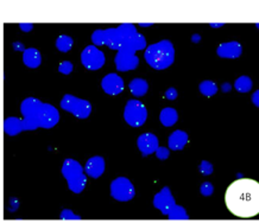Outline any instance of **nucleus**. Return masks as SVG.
Returning <instances> with one entry per match:
<instances>
[{
    "label": "nucleus",
    "mask_w": 259,
    "mask_h": 223,
    "mask_svg": "<svg viewBox=\"0 0 259 223\" xmlns=\"http://www.w3.org/2000/svg\"><path fill=\"white\" fill-rule=\"evenodd\" d=\"M227 209L241 218H251L259 214V183L250 178L234 181L225 196Z\"/></svg>",
    "instance_id": "obj_1"
},
{
    "label": "nucleus",
    "mask_w": 259,
    "mask_h": 223,
    "mask_svg": "<svg viewBox=\"0 0 259 223\" xmlns=\"http://www.w3.org/2000/svg\"><path fill=\"white\" fill-rule=\"evenodd\" d=\"M136 33L137 31L134 25L122 24L117 29L97 30L92 35V40L97 45H107L111 49L119 50Z\"/></svg>",
    "instance_id": "obj_2"
},
{
    "label": "nucleus",
    "mask_w": 259,
    "mask_h": 223,
    "mask_svg": "<svg viewBox=\"0 0 259 223\" xmlns=\"http://www.w3.org/2000/svg\"><path fill=\"white\" fill-rule=\"evenodd\" d=\"M172 44L169 40H161V42L150 45L145 51V60L153 69L163 70L170 67L174 62Z\"/></svg>",
    "instance_id": "obj_3"
},
{
    "label": "nucleus",
    "mask_w": 259,
    "mask_h": 223,
    "mask_svg": "<svg viewBox=\"0 0 259 223\" xmlns=\"http://www.w3.org/2000/svg\"><path fill=\"white\" fill-rule=\"evenodd\" d=\"M62 174L68 181V187L75 194H80L86 187V176L83 169L74 159L64 160L62 166Z\"/></svg>",
    "instance_id": "obj_4"
},
{
    "label": "nucleus",
    "mask_w": 259,
    "mask_h": 223,
    "mask_svg": "<svg viewBox=\"0 0 259 223\" xmlns=\"http://www.w3.org/2000/svg\"><path fill=\"white\" fill-rule=\"evenodd\" d=\"M40 106H42V102L39 100L35 99V97H28L22 103L20 110H22V114L24 117V131L36 130L37 127H39Z\"/></svg>",
    "instance_id": "obj_5"
},
{
    "label": "nucleus",
    "mask_w": 259,
    "mask_h": 223,
    "mask_svg": "<svg viewBox=\"0 0 259 223\" xmlns=\"http://www.w3.org/2000/svg\"><path fill=\"white\" fill-rule=\"evenodd\" d=\"M61 107L64 110L73 113L79 119H86L90 117L92 112V104L88 101L77 99V97L69 95V94L64 95L62 101H61Z\"/></svg>",
    "instance_id": "obj_6"
},
{
    "label": "nucleus",
    "mask_w": 259,
    "mask_h": 223,
    "mask_svg": "<svg viewBox=\"0 0 259 223\" xmlns=\"http://www.w3.org/2000/svg\"><path fill=\"white\" fill-rule=\"evenodd\" d=\"M124 118L130 126L141 127L148 118V110L141 101L131 100L126 104Z\"/></svg>",
    "instance_id": "obj_7"
},
{
    "label": "nucleus",
    "mask_w": 259,
    "mask_h": 223,
    "mask_svg": "<svg viewBox=\"0 0 259 223\" xmlns=\"http://www.w3.org/2000/svg\"><path fill=\"white\" fill-rule=\"evenodd\" d=\"M111 195L120 202L130 201L135 196V188L127 178H117L111 184Z\"/></svg>",
    "instance_id": "obj_8"
},
{
    "label": "nucleus",
    "mask_w": 259,
    "mask_h": 223,
    "mask_svg": "<svg viewBox=\"0 0 259 223\" xmlns=\"http://www.w3.org/2000/svg\"><path fill=\"white\" fill-rule=\"evenodd\" d=\"M81 62L87 69L98 70L105 64V55L94 45H90L81 53Z\"/></svg>",
    "instance_id": "obj_9"
},
{
    "label": "nucleus",
    "mask_w": 259,
    "mask_h": 223,
    "mask_svg": "<svg viewBox=\"0 0 259 223\" xmlns=\"http://www.w3.org/2000/svg\"><path fill=\"white\" fill-rule=\"evenodd\" d=\"M135 50H131L126 46L119 49L118 55L115 56V64L117 68L120 72H126V70H132L139 64L138 57L135 56Z\"/></svg>",
    "instance_id": "obj_10"
},
{
    "label": "nucleus",
    "mask_w": 259,
    "mask_h": 223,
    "mask_svg": "<svg viewBox=\"0 0 259 223\" xmlns=\"http://www.w3.org/2000/svg\"><path fill=\"white\" fill-rule=\"evenodd\" d=\"M60 114L55 107L49 103H42L39 112V127L51 128L59 123Z\"/></svg>",
    "instance_id": "obj_11"
},
{
    "label": "nucleus",
    "mask_w": 259,
    "mask_h": 223,
    "mask_svg": "<svg viewBox=\"0 0 259 223\" xmlns=\"http://www.w3.org/2000/svg\"><path fill=\"white\" fill-rule=\"evenodd\" d=\"M102 89L105 93L110 94V95H118L124 89V82H122L121 77L118 76L117 74H108L102 80Z\"/></svg>",
    "instance_id": "obj_12"
},
{
    "label": "nucleus",
    "mask_w": 259,
    "mask_h": 223,
    "mask_svg": "<svg viewBox=\"0 0 259 223\" xmlns=\"http://www.w3.org/2000/svg\"><path fill=\"white\" fill-rule=\"evenodd\" d=\"M155 207L162 210L163 214H169L175 207V201H174L169 189H163L159 194L155 197Z\"/></svg>",
    "instance_id": "obj_13"
},
{
    "label": "nucleus",
    "mask_w": 259,
    "mask_h": 223,
    "mask_svg": "<svg viewBox=\"0 0 259 223\" xmlns=\"http://www.w3.org/2000/svg\"><path fill=\"white\" fill-rule=\"evenodd\" d=\"M138 147L145 155L151 154L158 148V139L151 133H145L139 137Z\"/></svg>",
    "instance_id": "obj_14"
},
{
    "label": "nucleus",
    "mask_w": 259,
    "mask_h": 223,
    "mask_svg": "<svg viewBox=\"0 0 259 223\" xmlns=\"http://www.w3.org/2000/svg\"><path fill=\"white\" fill-rule=\"evenodd\" d=\"M84 171L90 177L99 178L105 171V160L101 157L91 158L86 163Z\"/></svg>",
    "instance_id": "obj_15"
},
{
    "label": "nucleus",
    "mask_w": 259,
    "mask_h": 223,
    "mask_svg": "<svg viewBox=\"0 0 259 223\" xmlns=\"http://www.w3.org/2000/svg\"><path fill=\"white\" fill-rule=\"evenodd\" d=\"M241 53V46L239 43L231 42L223 44L218 49V55L221 57H227V59H236Z\"/></svg>",
    "instance_id": "obj_16"
},
{
    "label": "nucleus",
    "mask_w": 259,
    "mask_h": 223,
    "mask_svg": "<svg viewBox=\"0 0 259 223\" xmlns=\"http://www.w3.org/2000/svg\"><path fill=\"white\" fill-rule=\"evenodd\" d=\"M188 143V136L186 132L176 131L169 138V147L171 150H182Z\"/></svg>",
    "instance_id": "obj_17"
},
{
    "label": "nucleus",
    "mask_w": 259,
    "mask_h": 223,
    "mask_svg": "<svg viewBox=\"0 0 259 223\" xmlns=\"http://www.w3.org/2000/svg\"><path fill=\"white\" fill-rule=\"evenodd\" d=\"M4 131L9 136H16L19 132L24 131L23 120L17 119V118H9L4 123Z\"/></svg>",
    "instance_id": "obj_18"
},
{
    "label": "nucleus",
    "mask_w": 259,
    "mask_h": 223,
    "mask_svg": "<svg viewBox=\"0 0 259 223\" xmlns=\"http://www.w3.org/2000/svg\"><path fill=\"white\" fill-rule=\"evenodd\" d=\"M42 57L37 49H28L24 51V63L30 68H37L40 64Z\"/></svg>",
    "instance_id": "obj_19"
},
{
    "label": "nucleus",
    "mask_w": 259,
    "mask_h": 223,
    "mask_svg": "<svg viewBox=\"0 0 259 223\" xmlns=\"http://www.w3.org/2000/svg\"><path fill=\"white\" fill-rule=\"evenodd\" d=\"M177 119H179L177 112L172 108H165L161 112V123L165 127H171L174 124H176Z\"/></svg>",
    "instance_id": "obj_20"
},
{
    "label": "nucleus",
    "mask_w": 259,
    "mask_h": 223,
    "mask_svg": "<svg viewBox=\"0 0 259 223\" xmlns=\"http://www.w3.org/2000/svg\"><path fill=\"white\" fill-rule=\"evenodd\" d=\"M130 89L135 96H142L148 92V83L142 79H135L130 83Z\"/></svg>",
    "instance_id": "obj_21"
},
{
    "label": "nucleus",
    "mask_w": 259,
    "mask_h": 223,
    "mask_svg": "<svg viewBox=\"0 0 259 223\" xmlns=\"http://www.w3.org/2000/svg\"><path fill=\"white\" fill-rule=\"evenodd\" d=\"M73 46V39L68 36H60L56 40V48L62 52H68Z\"/></svg>",
    "instance_id": "obj_22"
},
{
    "label": "nucleus",
    "mask_w": 259,
    "mask_h": 223,
    "mask_svg": "<svg viewBox=\"0 0 259 223\" xmlns=\"http://www.w3.org/2000/svg\"><path fill=\"white\" fill-rule=\"evenodd\" d=\"M236 89L238 92L246 93L252 88V81L248 79L247 76H241L236 81V84H234Z\"/></svg>",
    "instance_id": "obj_23"
},
{
    "label": "nucleus",
    "mask_w": 259,
    "mask_h": 223,
    "mask_svg": "<svg viewBox=\"0 0 259 223\" xmlns=\"http://www.w3.org/2000/svg\"><path fill=\"white\" fill-rule=\"evenodd\" d=\"M200 90L204 95L212 96L218 92V87L215 83L210 82V81H204V82L200 84Z\"/></svg>",
    "instance_id": "obj_24"
},
{
    "label": "nucleus",
    "mask_w": 259,
    "mask_h": 223,
    "mask_svg": "<svg viewBox=\"0 0 259 223\" xmlns=\"http://www.w3.org/2000/svg\"><path fill=\"white\" fill-rule=\"evenodd\" d=\"M59 70H60V73H62V74H70L71 72H73V64H71L70 62H68V61H66V62L60 64Z\"/></svg>",
    "instance_id": "obj_25"
},
{
    "label": "nucleus",
    "mask_w": 259,
    "mask_h": 223,
    "mask_svg": "<svg viewBox=\"0 0 259 223\" xmlns=\"http://www.w3.org/2000/svg\"><path fill=\"white\" fill-rule=\"evenodd\" d=\"M200 170L203 175H210V172L213 171V166L208 163V161H202V163H201Z\"/></svg>",
    "instance_id": "obj_26"
},
{
    "label": "nucleus",
    "mask_w": 259,
    "mask_h": 223,
    "mask_svg": "<svg viewBox=\"0 0 259 223\" xmlns=\"http://www.w3.org/2000/svg\"><path fill=\"white\" fill-rule=\"evenodd\" d=\"M212 192H213L212 184L208 183V182L202 184V187H201V194L204 196H209V195H212Z\"/></svg>",
    "instance_id": "obj_27"
},
{
    "label": "nucleus",
    "mask_w": 259,
    "mask_h": 223,
    "mask_svg": "<svg viewBox=\"0 0 259 223\" xmlns=\"http://www.w3.org/2000/svg\"><path fill=\"white\" fill-rule=\"evenodd\" d=\"M165 95H166V97H168L169 100H175L176 97H177V92H176L175 89H174V88H170V89L166 90Z\"/></svg>",
    "instance_id": "obj_28"
},
{
    "label": "nucleus",
    "mask_w": 259,
    "mask_h": 223,
    "mask_svg": "<svg viewBox=\"0 0 259 223\" xmlns=\"http://www.w3.org/2000/svg\"><path fill=\"white\" fill-rule=\"evenodd\" d=\"M157 154H158L159 158H162V159H163V158H168L169 152H168V150H165V148H159Z\"/></svg>",
    "instance_id": "obj_29"
},
{
    "label": "nucleus",
    "mask_w": 259,
    "mask_h": 223,
    "mask_svg": "<svg viewBox=\"0 0 259 223\" xmlns=\"http://www.w3.org/2000/svg\"><path fill=\"white\" fill-rule=\"evenodd\" d=\"M19 28L22 29L24 32H29V31H31V30H32L33 25L32 24H20Z\"/></svg>",
    "instance_id": "obj_30"
},
{
    "label": "nucleus",
    "mask_w": 259,
    "mask_h": 223,
    "mask_svg": "<svg viewBox=\"0 0 259 223\" xmlns=\"http://www.w3.org/2000/svg\"><path fill=\"white\" fill-rule=\"evenodd\" d=\"M252 101H253L255 106L259 107V90H257V92L253 94V96H252Z\"/></svg>",
    "instance_id": "obj_31"
},
{
    "label": "nucleus",
    "mask_w": 259,
    "mask_h": 223,
    "mask_svg": "<svg viewBox=\"0 0 259 223\" xmlns=\"http://www.w3.org/2000/svg\"><path fill=\"white\" fill-rule=\"evenodd\" d=\"M13 48H15L17 51H25V50H24V45L23 44H20L19 42H16L13 44Z\"/></svg>",
    "instance_id": "obj_32"
},
{
    "label": "nucleus",
    "mask_w": 259,
    "mask_h": 223,
    "mask_svg": "<svg viewBox=\"0 0 259 223\" xmlns=\"http://www.w3.org/2000/svg\"><path fill=\"white\" fill-rule=\"evenodd\" d=\"M224 24H210V26H213V28H218V26H223Z\"/></svg>",
    "instance_id": "obj_33"
}]
</instances>
